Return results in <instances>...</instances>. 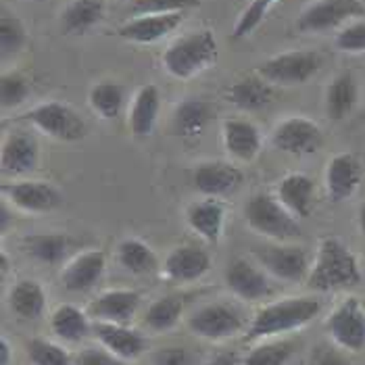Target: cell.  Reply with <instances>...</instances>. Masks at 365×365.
<instances>
[{
	"label": "cell",
	"instance_id": "d6a6232c",
	"mask_svg": "<svg viewBox=\"0 0 365 365\" xmlns=\"http://www.w3.org/2000/svg\"><path fill=\"white\" fill-rule=\"evenodd\" d=\"M115 259L119 267L132 276H148L159 267V257L153 251V247L134 236H128L117 245Z\"/></svg>",
	"mask_w": 365,
	"mask_h": 365
},
{
	"label": "cell",
	"instance_id": "4dcf8cb0",
	"mask_svg": "<svg viewBox=\"0 0 365 365\" xmlns=\"http://www.w3.org/2000/svg\"><path fill=\"white\" fill-rule=\"evenodd\" d=\"M71 247L65 232H34L21 238V249L31 261L42 265H58Z\"/></svg>",
	"mask_w": 365,
	"mask_h": 365
},
{
	"label": "cell",
	"instance_id": "4fadbf2b",
	"mask_svg": "<svg viewBox=\"0 0 365 365\" xmlns=\"http://www.w3.org/2000/svg\"><path fill=\"white\" fill-rule=\"evenodd\" d=\"M269 140L274 148L286 155L303 157V155H313L322 146L324 132L317 121L305 115H288L274 125Z\"/></svg>",
	"mask_w": 365,
	"mask_h": 365
},
{
	"label": "cell",
	"instance_id": "f6af8a7d",
	"mask_svg": "<svg viewBox=\"0 0 365 365\" xmlns=\"http://www.w3.org/2000/svg\"><path fill=\"white\" fill-rule=\"evenodd\" d=\"M307 365H351V361L336 344H317L311 351Z\"/></svg>",
	"mask_w": 365,
	"mask_h": 365
},
{
	"label": "cell",
	"instance_id": "9a60e30c",
	"mask_svg": "<svg viewBox=\"0 0 365 365\" xmlns=\"http://www.w3.org/2000/svg\"><path fill=\"white\" fill-rule=\"evenodd\" d=\"M364 182V165L353 153H338L328 163L324 171L326 195L332 202H344L359 190Z\"/></svg>",
	"mask_w": 365,
	"mask_h": 365
},
{
	"label": "cell",
	"instance_id": "1f68e13d",
	"mask_svg": "<svg viewBox=\"0 0 365 365\" xmlns=\"http://www.w3.org/2000/svg\"><path fill=\"white\" fill-rule=\"evenodd\" d=\"M58 19L65 34L84 36L105 19V0H69Z\"/></svg>",
	"mask_w": 365,
	"mask_h": 365
},
{
	"label": "cell",
	"instance_id": "681fc988",
	"mask_svg": "<svg viewBox=\"0 0 365 365\" xmlns=\"http://www.w3.org/2000/svg\"><path fill=\"white\" fill-rule=\"evenodd\" d=\"M357 224H359V232L365 238V200L359 205V211H357Z\"/></svg>",
	"mask_w": 365,
	"mask_h": 365
},
{
	"label": "cell",
	"instance_id": "bcb514c9",
	"mask_svg": "<svg viewBox=\"0 0 365 365\" xmlns=\"http://www.w3.org/2000/svg\"><path fill=\"white\" fill-rule=\"evenodd\" d=\"M202 365H242V361L238 359V355L234 351H222V353L213 355L209 361H205Z\"/></svg>",
	"mask_w": 365,
	"mask_h": 365
},
{
	"label": "cell",
	"instance_id": "7c38bea8",
	"mask_svg": "<svg viewBox=\"0 0 365 365\" xmlns=\"http://www.w3.org/2000/svg\"><path fill=\"white\" fill-rule=\"evenodd\" d=\"M364 13V0H315L299 15L297 29L303 34H324L344 28Z\"/></svg>",
	"mask_w": 365,
	"mask_h": 365
},
{
	"label": "cell",
	"instance_id": "e575fe53",
	"mask_svg": "<svg viewBox=\"0 0 365 365\" xmlns=\"http://www.w3.org/2000/svg\"><path fill=\"white\" fill-rule=\"evenodd\" d=\"M88 105L92 113H96L101 119L111 121L121 117L128 105V90L125 86L113 80H103L90 88L88 92Z\"/></svg>",
	"mask_w": 365,
	"mask_h": 365
},
{
	"label": "cell",
	"instance_id": "3957f363",
	"mask_svg": "<svg viewBox=\"0 0 365 365\" xmlns=\"http://www.w3.org/2000/svg\"><path fill=\"white\" fill-rule=\"evenodd\" d=\"M220 56V44L211 29L202 28L175 38L161 55V65L175 80H192L211 69Z\"/></svg>",
	"mask_w": 365,
	"mask_h": 365
},
{
	"label": "cell",
	"instance_id": "83f0119b",
	"mask_svg": "<svg viewBox=\"0 0 365 365\" xmlns=\"http://www.w3.org/2000/svg\"><path fill=\"white\" fill-rule=\"evenodd\" d=\"M357 103H359V84L355 76L351 71L336 73L324 92V111L328 115V119L332 121L346 119L355 111Z\"/></svg>",
	"mask_w": 365,
	"mask_h": 365
},
{
	"label": "cell",
	"instance_id": "5bb4252c",
	"mask_svg": "<svg viewBox=\"0 0 365 365\" xmlns=\"http://www.w3.org/2000/svg\"><path fill=\"white\" fill-rule=\"evenodd\" d=\"M40 163V144L29 130H11L0 146V168L11 180L29 178Z\"/></svg>",
	"mask_w": 365,
	"mask_h": 365
},
{
	"label": "cell",
	"instance_id": "b9f144b4",
	"mask_svg": "<svg viewBox=\"0 0 365 365\" xmlns=\"http://www.w3.org/2000/svg\"><path fill=\"white\" fill-rule=\"evenodd\" d=\"M334 46L346 55H361L365 53V19H353L344 28L338 29Z\"/></svg>",
	"mask_w": 365,
	"mask_h": 365
},
{
	"label": "cell",
	"instance_id": "ac0fdd59",
	"mask_svg": "<svg viewBox=\"0 0 365 365\" xmlns=\"http://www.w3.org/2000/svg\"><path fill=\"white\" fill-rule=\"evenodd\" d=\"M92 336L101 346L111 351L123 361H136L148 351V338L138 332L130 324H111V322H94Z\"/></svg>",
	"mask_w": 365,
	"mask_h": 365
},
{
	"label": "cell",
	"instance_id": "f1b7e54d",
	"mask_svg": "<svg viewBox=\"0 0 365 365\" xmlns=\"http://www.w3.org/2000/svg\"><path fill=\"white\" fill-rule=\"evenodd\" d=\"M9 309L21 319H40L46 311L48 294L42 282L34 278H19L9 290Z\"/></svg>",
	"mask_w": 365,
	"mask_h": 365
},
{
	"label": "cell",
	"instance_id": "30bf717a",
	"mask_svg": "<svg viewBox=\"0 0 365 365\" xmlns=\"http://www.w3.org/2000/svg\"><path fill=\"white\" fill-rule=\"evenodd\" d=\"M2 200L9 202L11 209H17L29 215H42L51 213L63 205V195L58 192L51 182L44 180H11L0 186Z\"/></svg>",
	"mask_w": 365,
	"mask_h": 365
},
{
	"label": "cell",
	"instance_id": "484cf974",
	"mask_svg": "<svg viewBox=\"0 0 365 365\" xmlns=\"http://www.w3.org/2000/svg\"><path fill=\"white\" fill-rule=\"evenodd\" d=\"M276 197L297 220L309 217L315 202V182L301 171L286 173L276 186Z\"/></svg>",
	"mask_w": 365,
	"mask_h": 365
},
{
	"label": "cell",
	"instance_id": "603a6c76",
	"mask_svg": "<svg viewBox=\"0 0 365 365\" xmlns=\"http://www.w3.org/2000/svg\"><path fill=\"white\" fill-rule=\"evenodd\" d=\"M227 209L222 198L202 197L186 207V224L209 245H217L224 238Z\"/></svg>",
	"mask_w": 365,
	"mask_h": 365
},
{
	"label": "cell",
	"instance_id": "ee69618b",
	"mask_svg": "<svg viewBox=\"0 0 365 365\" xmlns=\"http://www.w3.org/2000/svg\"><path fill=\"white\" fill-rule=\"evenodd\" d=\"M76 365H128V361L119 359L117 355H113L111 351H107L105 346L96 344V346L82 349L76 355Z\"/></svg>",
	"mask_w": 365,
	"mask_h": 365
},
{
	"label": "cell",
	"instance_id": "9c48e42d",
	"mask_svg": "<svg viewBox=\"0 0 365 365\" xmlns=\"http://www.w3.org/2000/svg\"><path fill=\"white\" fill-rule=\"evenodd\" d=\"M326 332L344 353L365 349V305L357 297H346L326 317Z\"/></svg>",
	"mask_w": 365,
	"mask_h": 365
},
{
	"label": "cell",
	"instance_id": "8992f818",
	"mask_svg": "<svg viewBox=\"0 0 365 365\" xmlns=\"http://www.w3.org/2000/svg\"><path fill=\"white\" fill-rule=\"evenodd\" d=\"M21 123L58 142H80L86 138V121L73 107L61 101H44L19 117Z\"/></svg>",
	"mask_w": 365,
	"mask_h": 365
},
{
	"label": "cell",
	"instance_id": "7dc6e473",
	"mask_svg": "<svg viewBox=\"0 0 365 365\" xmlns=\"http://www.w3.org/2000/svg\"><path fill=\"white\" fill-rule=\"evenodd\" d=\"M11 359H13V346L6 336H2L0 338V365H11Z\"/></svg>",
	"mask_w": 365,
	"mask_h": 365
},
{
	"label": "cell",
	"instance_id": "cb8c5ba5",
	"mask_svg": "<svg viewBox=\"0 0 365 365\" xmlns=\"http://www.w3.org/2000/svg\"><path fill=\"white\" fill-rule=\"evenodd\" d=\"M215 109L209 101L188 96L175 105L171 113V132L184 140H192L205 134L209 123L213 121Z\"/></svg>",
	"mask_w": 365,
	"mask_h": 365
},
{
	"label": "cell",
	"instance_id": "816d5d0a",
	"mask_svg": "<svg viewBox=\"0 0 365 365\" xmlns=\"http://www.w3.org/2000/svg\"><path fill=\"white\" fill-rule=\"evenodd\" d=\"M364 2H365V0H364Z\"/></svg>",
	"mask_w": 365,
	"mask_h": 365
},
{
	"label": "cell",
	"instance_id": "f35d334b",
	"mask_svg": "<svg viewBox=\"0 0 365 365\" xmlns=\"http://www.w3.org/2000/svg\"><path fill=\"white\" fill-rule=\"evenodd\" d=\"M31 94L29 80L19 71H4L0 78V105L4 111L19 109Z\"/></svg>",
	"mask_w": 365,
	"mask_h": 365
},
{
	"label": "cell",
	"instance_id": "ffe728a7",
	"mask_svg": "<svg viewBox=\"0 0 365 365\" xmlns=\"http://www.w3.org/2000/svg\"><path fill=\"white\" fill-rule=\"evenodd\" d=\"M107 272V255L101 249H88L69 259L61 269V284L67 292L80 294L92 290Z\"/></svg>",
	"mask_w": 365,
	"mask_h": 365
},
{
	"label": "cell",
	"instance_id": "2e32d148",
	"mask_svg": "<svg viewBox=\"0 0 365 365\" xmlns=\"http://www.w3.org/2000/svg\"><path fill=\"white\" fill-rule=\"evenodd\" d=\"M242 182V169L230 161H202L192 169V186L202 197L224 198L234 195Z\"/></svg>",
	"mask_w": 365,
	"mask_h": 365
},
{
	"label": "cell",
	"instance_id": "7a4b0ae2",
	"mask_svg": "<svg viewBox=\"0 0 365 365\" xmlns=\"http://www.w3.org/2000/svg\"><path fill=\"white\" fill-rule=\"evenodd\" d=\"M364 282V272L357 255L340 238L326 236L319 240L311 263L307 286L313 292H336L349 290Z\"/></svg>",
	"mask_w": 365,
	"mask_h": 365
},
{
	"label": "cell",
	"instance_id": "7bdbcfd3",
	"mask_svg": "<svg viewBox=\"0 0 365 365\" xmlns=\"http://www.w3.org/2000/svg\"><path fill=\"white\" fill-rule=\"evenodd\" d=\"M150 365H197V359L186 346H163L150 355Z\"/></svg>",
	"mask_w": 365,
	"mask_h": 365
},
{
	"label": "cell",
	"instance_id": "ab89813d",
	"mask_svg": "<svg viewBox=\"0 0 365 365\" xmlns=\"http://www.w3.org/2000/svg\"><path fill=\"white\" fill-rule=\"evenodd\" d=\"M280 2L282 0H249V4L242 9V13L238 15V19H236V24H234L232 36H234L236 40L251 36L255 29L263 24V19L269 15V11H272L276 4H280Z\"/></svg>",
	"mask_w": 365,
	"mask_h": 365
},
{
	"label": "cell",
	"instance_id": "ba28073f",
	"mask_svg": "<svg viewBox=\"0 0 365 365\" xmlns=\"http://www.w3.org/2000/svg\"><path fill=\"white\" fill-rule=\"evenodd\" d=\"M322 65L324 58L317 51L297 48L265 58L257 67V76L272 86H303L319 73Z\"/></svg>",
	"mask_w": 365,
	"mask_h": 365
},
{
	"label": "cell",
	"instance_id": "277c9868",
	"mask_svg": "<svg viewBox=\"0 0 365 365\" xmlns=\"http://www.w3.org/2000/svg\"><path fill=\"white\" fill-rule=\"evenodd\" d=\"M242 215L249 230L269 242H292L301 238L299 220L272 192H253L245 202Z\"/></svg>",
	"mask_w": 365,
	"mask_h": 365
},
{
	"label": "cell",
	"instance_id": "52a82bcc",
	"mask_svg": "<svg viewBox=\"0 0 365 365\" xmlns=\"http://www.w3.org/2000/svg\"><path fill=\"white\" fill-rule=\"evenodd\" d=\"M253 259L274 280L286 284L307 282L313 263L309 251L292 242H267L255 247Z\"/></svg>",
	"mask_w": 365,
	"mask_h": 365
},
{
	"label": "cell",
	"instance_id": "d4e9b609",
	"mask_svg": "<svg viewBox=\"0 0 365 365\" xmlns=\"http://www.w3.org/2000/svg\"><path fill=\"white\" fill-rule=\"evenodd\" d=\"M161 113V90L155 84H144L136 90L128 105V125L136 138L153 136Z\"/></svg>",
	"mask_w": 365,
	"mask_h": 365
},
{
	"label": "cell",
	"instance_id": "f907efd6",
	"mask_svg": "<svg viewBox=\"0 0 365 365\" xmlns=\"http://www.w3.org/2000/svg\"><path fill=\"white\" fill-rule=\"evenodd\" d=\"M6 269H9V259H6V255L2 253V274H4Z\"/></svg>",
	"mask_w": 365,
	"mask_h": 365
},
{
	"label": "cell",
	"instance_id": "5b68a950",
	"mask_svg": "<svg viewBox=\"0 0 365 365\" xmlns=\"http://www.w3.org/2000/svg\"><path fill=\"white\" fill-rule=\"evenodd\" d=\"M251 319L245 309L234 301H211L205 303L186 317V328L190 334L211 342H222L247 334Z\"/></svg>",
	"mask_w": 365,
	"mask_h": 365
},
{
	"label": "cell",
	"instance_id": "836d02e7",
	"mask_svg": "<svg viewBox=\"0 0 365 365\" xmlns=\"http://www.w3.org/2000/svg\"><path fill=\"white\" fill-rule=\"evenodd\" d=\"M182 315H184V297L163 294L146 307L142 315V326L153 334H165L180 324Z\"/></svg>",
	"mask_w": 365,
	"mask_h": 365
},
{
	"label": "cell",
	"instance_id": "4316f807",
	"mask_svg": "<svg viewBox=\"0 0 365 365\" xmlns=\"http://www.w3.org/2000/svg\"><path fill=\"white\" fill-rule=\"evenodd\" d=\"M51 332L55 334L61 342L67 344H80L94 332V319L90 313L80 309L78 305L71 303H61L53 313H51Z\"/></svg>",
	"mask_w": 365,
	"mask_h": 365
},
{
	"label": "cell",
	"instance_id": "44dd1931",
	"mask_svg": "<svg viewBox=\"0 0 365 365\" xmlns=\"http://www.w3.org/2000/svg\"><path fill=\"white\" fill-rule=\"evenodd\" d=\"M142 305V294L134 288H111L101 292L90 305L88 313L94 322L130 324Z\"/></svg>",
	"mask_w": 365,
	"mask_h": 365
},
{
	"label": "cell",
	"instance_id": "60d3db41",
	"mask_svg": "<svg viewBox=\"0 0 365 365\" xmlns=\"http://www.w3.org/2000/svg\"><path fill=\"white\" fill-rule=\"evenodd\" d=\"M200 0H130L132 17L140 15H168V13H188L197 9Z\"/></svg>",
	"mask_w": 365,
	"mask_h": 365
},
{
	"label": "cell",
	"instance_id": "74e56055",
	"mask_svg": "<svg viewBox=\"0 0 365 365\" xmlns=\"http://www.w3.org/2000/svg\"><path fill=\"white\" fill-rule=\"evenodd\" d=\"M26 46H28V29L21 24V19L11 15V13H2V17H0V51H2V61L24 53Z\"/></svg>",
	"mask_w": 365,
	"mask_h": 365
},
{
	"label": "cell",
	"instance_id": "c3c4849f",
	"mask_svg": "<svg viewBox=\"0 0 365 365\" xmlns=\"http://www.w3.org/2000/svg\"><path fill=\"white\" fill-rule=\"evenodd\" d=\"M11 220H13V215L9 213V202L2 200V217H0V230H2V232L9 230V222H11Z\"/></svg>",
	"mask_w": 365,
	"mask_h": 365
},
{
	"label": "cell",
	"instance_id": "f546056e",
	"mask_svg": "<svg viewBox=\"0 0 365 365\" xmlns=\"http://www.w3.org/2000/svg\"><path fill=\"white\" fill-rule=\"evenodd\" d=\"M225 101L240 111H261L274 101V86L257 73L247 76L225 90Z\"/></svg>",
	"mask_w": 365,
	"mask_h": 365
},
{
	"label": "cell",
	"instance_id": "8d00e7d4",
	"mask_svg": "<svg viewBox=\"0 0 365 365\" xmlns=\"http://www.w3.org/2000/svg\"><path fill=\"white\" fill-rule=\"evenodd\" d=\"M26 351L31 365H76V357H71V353L55 340L29 338Z\"/></svg>",
	"mask_w": 365,
	"mask_h": 365
},
{
	"label": "cell",
	"instance_id": "8fae6325",
	"mask_svg": "<svg viewBox=\"0 0 365 365\" xmlns=\"http://www.w3.org/2000/svg\"><path fill=\"white\" fill-rule=\"evenodd\" d=\"M272 276L251 259H232L224 269V284L232 297L242 303H263L274 294Z\"/></svg>",
	"mask_w": 365,
	"mask_h": 365
},
{
	"label": "cell",
	"instance_id": "e0dca14e",
	"mask_svg": "<svg viewBox=\"0 0 365 365\" xmlns=\"http://www.w3.org/2000/svg\"><path fill=\"white\" fill-rule=\"evenodd\" d=\"M222 144L236 163H253L261 155L263 134L247 117H230L222 123Z\"/></svg>",
	"mask_w": 365,
	"mask_h": 365
},
{
	"label": "cell",
	"instance_id": "d590c367",
	"mask_svg": "<svg viewBox=\"0 0 365 365\" xmlns=\"http://www.w3.org/2000/svg\"><path fill=\"white\" fill-rule=\"evenodd\" d=\"M297 355V342L290 338H267L245 355L242 365H290Z\"/></svg>",
	"mask_w": 365,
	"mask_h": 365
},
{
	"label": "cell",
	"instance_id": "7402d4cb",
	"mask_svg": "<svg viewBox=\"0 0 365 365\" xmlns=\"http://www.w3.org/2000/svg\"><path fill=\"white\" fill-rule=\"evenodd\" d=\"M184 19H186V13L130 17L117 28V36L132 44H155L169 34H173L184 24Z\"/></svg>",
	"mask_w": 365,
	"mask_h": 365
},
{
	"label": "cell",
	"instance_id": "6da1fadb",
	"mask_svg": "<svg viewBox=\"0 0 365 365\" xmlns=\"http://www.w3.org/2000/svg\"><path fill=\"white\" fill-rule=\"evenodd\" d=\"M322 313V301L317 297H282L263 303L251 317L247 340H267L297 332L311 324Z\"/></svg>",
	"mask_w": 365,
	"mask_h": 365
},
{
	"label": "cell",
	"instance_id": "d6986e66",
	"mask_svg": "<svg viewBox=\"0 0 365 365\" xmlns=\"http://www.w3.org/2000/svg\"><path fill=\"white\" fill-rule=\"evenodd\" d=\"M213 267V259L195 245L173 247L163 261V276L173 284H192L202 280Z\"/></svg>",
	"mask_w": 365,
	"mask_h": 365
}]
</instances>
